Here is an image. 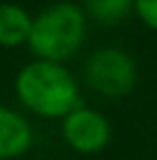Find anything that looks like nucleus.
<instances>
[{
    "label": "nucleus",
    "mask_w": 157,
    "mask_h": 160,
    "mask_svg": "<svg viewBox=\"0 0 157 160\" xmlns=\"http://www.w3.org/2000/svg\"><path fill=\"white\" fill-rule=\"evenodd\" d=\"M134 9V0H83V12L102 23H116Z\"/></svg>",
    "instance_id": "7"
},
{
    "label": "nucleus",
    "mask_w": 157,
    "mask_h": 160,
    "mask_svg": "<svg viewBox=\"0 0 157 160\" xmlns=\"http://www.w3.org/2000/svg\"><path fill=\"white\" fill-rule=\"evenodd\" d=\"M134 12L143 26L157 30V0H134Z\"/></svg>",
    "instance_id": "8"
},
{
    "label": "nucleus",
    "mask_w": 157,
    "mask_h": 160,
    "mask_svg": "<svg viewBox=\"0 0 157 160\" xmlns=\"http://www.w3.org/2000/svg\"><path fill=\"white\" fill-rule=\"evenodd\" d=\"M136 60L118 47L99 49L85 63V81L95 93L106 98L127 95L136 84Z\"/></svg>",
    "instance_id": "3"
},
{
    "label": "nucleus",
    "mask_w": 157,
    "mask_h": 160,
    "mask_svg": "<svg viewBox=\"0 0 157 160\" xmlns=\"http://www.w3.org/2000/svg\"><path fill=\"white\" fill-rule=\"evenodd\" d=\"M85 40V12L81 5L60 0L44 7L32 19L28 47L37 60L65 63Z\"/></svg>",
    "instance_id": "2"
},
{
    "label": "nucleus",
    "mask_w": 157,
    "mask_h": 160,
    "mask_svg": "<svg viewBox=\"0 0 157 160\" xmlns=\"http://www.w3.org/2000/svg\"><path fill=\"white\" fill-rule=\"evenodd\" d=\"M32 146V128L23 114L0 104V160L21 158Z\"/></svg>",
    "instance_id": "5"
},
{
    "label": "nucleus",
    "mask_w": 157,
    "mask_h": 160,
    "mask_svg": "<svg viewBox=\"0 0 157 160\" xmlns=\"http://www.w3.org/2000/svg\"><path fill=\"white\" fill-rule=\"evenodd\" d=\"M14 93L28 112L44 118H65L81 107L79 84L62 63L32 60L14 79Z\"/></svg>",
    "instance_id": "1"
},
{
    "label": "nucleus",
    "mask_w": 157,
    "mask_h": 160,
    "mask_svg": "<svg viewBox=\"0 0 157 160\" xmlns=\"http://www.w3.org/2000/svg\"><path fill=\"white\" fill-rule=\"evenodd\" d=\"M32 19L25 7L16 2H0V47L16 49L21 44H28Z\"/></svg>",
    "instance_id": "6"
},
{
    "label": "nucleus",
    "mask_w": 157,
    "mask_h": 160,
    "mask_svg": "<svg viewBox=\"0 0 157 160\" xmlns=\"http://www.w3.org/2000/svg\"><path fill=\"white\" fill-rule=\"evenodd\" d=\"M62 139L76 153H99L111 139V123L104 114L90 107H76L60 121Z\"/></svg>",
    "instance_id": "4"
}]
</instances>
